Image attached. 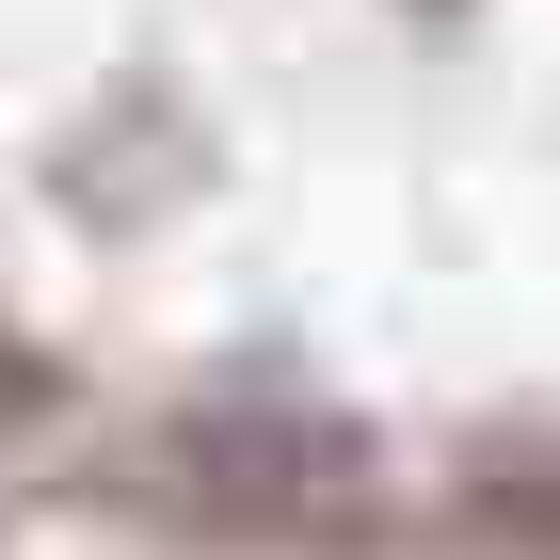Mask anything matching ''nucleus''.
Returning a JSON list of instances; mask_svg holds the SVG:
<instances>
[{"instance_id": "1", "label": "nucleus", "mask_w": 560, "mask_h": 560, "mask_svg": "<svg viewBox=\"0 0 560 560\" xmlns=\"http://www.w3.org/2000/svg\"><path fill=\"white\" fill-rule=\"evenodd\" d=\"M176 560H560V528H417V545H176Z\"/></svg>"}]
</instances>
